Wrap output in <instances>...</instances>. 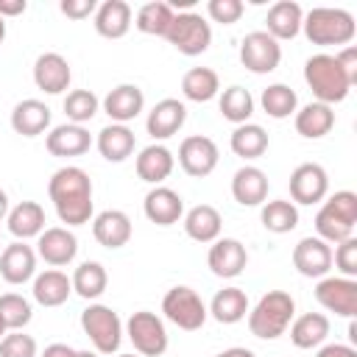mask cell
Returning <instances> with one entry per match:
<instances>
[{"instance_id":"cell-17","label":"cell","mask_w":357,"mask_h":357,"mask_svg":"<svg viewBox=\"0 0 357 357\" xmlns=\"http://www.w3.org/2000/svg\"><path fill=\"white\" fill-rule=\"evenodd\" d=\"M142 209H145V218L151 223H156V226H173L184 215V201H181V195L176 190L159 184V187H153L145 195Z\"/></svg>"},{"instance_id":"cell-55","label":"cell","mask_w":357,"mask_h":357,"mask_svg":"<svg viewBox=\"0 0 357 357\" xmlns=\"http://www.w3.org/2000/svg\"><path fill=\"white\" fill-rule=\"evenodd\" d=\"M8 215V195H6V190L0 187V220Z\"/></svg>"},{"instance_id":"cell-24","label":"cell","mask_w":357,"mask_h":357,"mask_svg":"<svg viewBox=\"0 0 357 357\" xmlns=\"http://www.w3.org/2000/svg\"><path fill=\"white\" fill-rule=\"evenodd\" d=\"M45 145L53 156H81L89 151L92 145V137L84 126H75V123H64V126H56L47 137H45Z\"/></svg>"},{"instance_id":"cell-38","label":"cell","mask_w":357,"mask_h":357,"mask_svg":"<svg viewBox=\"0 0 357 357\" xmlns=\"http://www.w3.org/2000/svg\"><path fill=\"white\" fill-rule=\"evenodd\" d=\"M173 17H176V11H173L170 3L151 0V3L139 6L134 25H137V31H142V33H148V36H165L167 28H170V22H173Z\"/></svg>"},{"instance_id":"cell-25","label":"cell","mask_w":357,"mask_h":357,"mask_svg":"<svg viewBox=\"0 0 357 357\" xmlns=\"http://www.w3.org/2000/svg\"><path fill=\"white\" fill-rule=\"evenodd\" d=\"M173 167H176V159H173L170 148H165V145H159V142L142 148L139 156H137V176H139L142 181L153 184V187H159V184L173 173Z\"/></svg>"},{"instance_id":"cell-28","label":"cell","mask_w":357,"mask_h":357,"mask_svg":"<svg viewBox=\"0 0 357 357\" xmlns=\"http://www.w3.org/2000/svg\"><path fill=\"white\" fill-rule=\"evenodd\" d=\"M220 229H223V218L209 204H198L184 215V231L195 243H215L220 237Z\"/></svg>"},{"instance_id":"cell-35","label":"cell","mask_w":357,"mask_h":357,"mask_svg":"<svg viewBox=\"0 0 357 357\" xmlns=\"http://www.w3.org/2000/svg\"><path fill=\"white\" fill-rule=\"evenodd\" d=\"M181 92H184L187 100L206 103L220 92V78L212 67H192L181 78Z\"/></svg>"},{"instance_id":"cell-50","label":"cell","mask_w":357,"mask_h":357,"mask_svg":"<svg viewBox=\"0 0 357 357\" xmlns=\"http://www.w3.org/2000/svg\"><path fill=\"white\" fill-rule=\"evenodd\" d=\"M335 59H337V64L343 67V73L349 75V81L354 84L357 81V47H343L340 53H335Z\"/></svg>"},{"instance_id":"cell-19","label":"cell","mask_w":357,"mask_h":357,"mask_svg":"<svg viewBox=\"0 0 357 357\" xmlns=\"http://www.w3.org/2000/svg\"><path fill=\"white\" fill-rule=\"evenodd\" d=\"M142 109H145V95L137 84H120L109 89V95L103 98V112L112 117V123H120V126L134 120Z\"/></svg>"},{"instance_id":"cell-48","label":"cell","mask_w":357,"mask_h":357,"mask_svg":"<svg viewBox=\"0 0 357 357\" xmlns=\"http://www.w3.org/2000/svg\"><path fill=\"white\" fill-rule=\"evenodd\" d=\"M326 204H329L340 218H346L349 223H357V192H351V190H340V192H335Z\"/></svg>"},{"instance_id":"cell-39","label":"cell","mask_w":357,"mask_h":357,"mask_svg":"<svg viewBox=\"0 0 357 357\" xmlns=\"http://www.w3.org/2000/svg\"><path fill=\"white\" fill-rule=\"evenodd\" d=\"M259 103H262V112L273 120H284L290 114H296V106H298V95L287 86V84H271L262 89L259 95Z\"/></svg>"},{"instance_id":"cell-51","label":"cell","mask_w":357,"mask_h":357,"mask_svg":"<svg viewBox=\"0 0 357 357\" xmlns=\"http://www.w3.org/2000/svg\"><path fill=\"white\" fill-rule=\"evenodd\" d=\"M315 357H357V349L354 346H346V343H329V346L318 349Z\"/></svg>"},{"instance_id":"cell-56","label":"cell","mask_w":357,"mask_h":357,"mask_svg":"<svg viewBox=\"0 0 357 357\" xmlns=\"http://www.w3.org/2000/svg\"><path fill=\"white\" fill-rule=\"evenodd\" d=\"M75 357H98V351H75Z\"/></svg>"},{"instance_id":"cell-49","label":"cell","mask_w":357,"mask_h":357,"mask_svg":"<svg viewBox=\"0 0 357 357\" xmlns=\"http://www.w3.org/2000/svg\"><path fill=\"white\" fill-rule=\"evenodd\" d=\"M59 8H61V14H67L70 20H86L89 14L98 11V3H95V0H61Z\"/></svg>"},{"instance_id":"cell-43","label":"cell","mask_w":357,"mask_h":357,"mask_svg":"<svg viewBox=\"0 0 357 357\" xmlns=\"http://www.w3.org/2000/svg\"><path fill=\"white\" fill-rule=\"evenodd\" d=\"M98 109H100V100H98V95L92 89H73L64 98V114L75 126L89 123L98 114Z\"/></svg>"},{"instance_id":"cell-27","label":"cell","mask_w":357,"mask_h":357,"mask_svg":"<svg viewBox=\"0 0 357 357\" xmlns=\"http://www.w3.org/2000/svg\"><path fill=\"white\" fill-rule=\"evenodd\" d=\"M47 126H50V106L36 98L20 100L11 112V128L22 137H39Z\"/></svg>"},{"instance_id":"cell-1","label":"cell","mask_w":357,"mask_h":357,"mask_svg":"<svg viewBox=\"0 0 357 357\" xmlns=\"http://www.w3.org/2000/svg\"><path fill=\"white\" fill-rule=\"evenodd\" d=\"M47 195L61 223L84 226L92 220V178L86 170L75 165L59 167L47 181Z\"/></svg>"},{"instance_id":"cell-6","label":"cell","mask_w":357,"mask_h":357,"mask_svg":"<svg viewBox=\"0 0 357 357\" xmlns=\"http://www.w3.org/2000/svg\"><path fill=\"white\" fill-rule=\"evenodd\" d=\"M165 39L184 56H201L212 45V28L209 22L195 11H178L165 33Z\"/></svg>"},{"instance_id":"cell-37","label":"cell","mask_w":357,"mask_h":357,"mask_svg":"<svg viewBox=\"0 0 357 357\" xmlns=\"http://www.w3.org/2000/svg\"><path fill=\"white\" fill-rule=\"evenodd\" d=\"M231 151L243 159H259L265 151H268V134L262 126L257 123H243L231 131V139H229Z\"/></svg>"},{"instance_id":"cell-46","label":"cell","mask_w":357,"mask_h":357,"mask_svg":"<svg viewBox=\"0 0 357 357\" xmlns=\"http://www.w3.org/2000/svg\"><path fill=\"white\" fill-rule=\"evenodd\" d=\"M206 11H209V17H212L215 22H220V25H234V22L243 17L245 6H243V0H209V3H206Z\"/></svg>"},{"instance_id":"cell-58","label":"cell","mask_w":357,"mask_h":357,"mask_svg":"<svg viewBox=\"0 0 357 357\" xmlns=\"http://www.w3.org/2000/svg\"><path fill=\"white\" fill-rule=\"evenodd\" d=\"M3 39H6V20L0 17V42H3Z\"/></svg>"},{"instance_id":"cell-10","label":"cell","mask_w":357,"mask_h":357,"mask_svg":"<svg viewBox=\"0 0 357 357\" xmlns=\"http://www.w3.org/2000/svg\"><path fill=\"white\" fill-rule=\"evenodd\" d=\"M315 298L324 310L343 315V318H354L357 315V279L349 276H324L315 284Z\"/></svg>"},{"instance_id":"cell-34","label":"cell","mask_w":357,"mask_h":357,"mask_svg":"<svg viewBox=\"0 0 357 357\" xmlns=\"http://www.w3.org/2000/svg\"><path fill=\"white\" fill-rule=\"evenodd\" d=\"M206 312L218 324H237L248 312V296L240 287H223V290L215 293V298H212V304H209Z\"/></svg>"},{"instance_id":"cell-54","label":"cell","mask_w":357,"mask_h":357,"mask_svg":"<svg viewBox=\"0 0 357 357\" xmlns=\"http://www.w3.org/2000/svg\"><path fill=\"white\" fill-rule=\"evenodd\" d=\"M215 357H257V354L251 349H245V346H231V349H226V351H220Z\"/></svg>"},{"instance_id":"cell-13","label":"cell","mask_w":357,"mask_h":357,"mask_svg":"<svg viewBox=\"0 0 357 357\" xmlns=\"http://www.w3.org/2000/svg\"><path fill=\"white\" fill-rule=\"evenodd\" d=\"M293 268L307 279H324L332 271V248L321 237H301L293 248Z\"/></svg>"},{"instance_id":"cell-9","label":"cell","mask_w":357,"mask_h":357,"mask_svg":"<svg viewBox=\"0 0 357 357\" xmlns=\"http://www.w3.org/2000/svg\"><path fill=\"white\" fill-rule=\"evenodd\" d=\"M240 61L245 70H251L257 75L273 73L282 61V45L265 31H251L240 42Z\"/></svg>"},{"instance_id":"cell-32","label":"cell","mask_w":357,"mask_h":357,"mask_svg":"<svg viewBox=\"0 0 357 357\" xmlns=\"http://www.w3.org/2000/svg\"><path fill=\"white\" fill-rule=\"evenodd\" d=\"M73 293V282L64 271H42L36 279H33V298L42 304V307H59L70 298Z\"/></svg>"},{"instance_id":"cell-16","label":"cell","mask_w":357,"mask_h":357,"mask_svg":"<svg viewBox=\"0 0 357 357\" xmlns=\"http://www.w3.org/2000/svg\"><path fill=\"white\" fill-rule=\"evenodd\" d=\"M73 81L70 61L61 53H42L33 64V84L47 95H61Z\"/></svg>"},{"instance_id":"cell-41","label":"cell","mask_w":357,"mask_h":357,"mask_svg":"<svg viewBox=\"0 0 357 357\" xmlns=\"http://www.w3.org/2000/svg\"><path fill=\"white\" fill-rule=\"evenodd\" d=\"M315 231H318V237L324 240V243H343V240H349V237H354V223H349L346 218H340L326 201H324V206L318 209V215H315Z\"/></svg>"},{"instance_id":"cell-40","label":"cell","mask_w":357,"mask_h":357,"mask_svg":"<svg viewBox=\"0 0 357 357\" xmlns=\"http://www.w3.org/2000/svg\"><path fill=\"white\" fill-rule=\"evenodd\" d=\"M262 226L273 234H287L298 226V209L293 201H284V198H276V201H268L262 204Z\"/></svg>"},{"instance_id":"cell-59","label":"cell","mask_w":357,"mask_h":357,"mask_svg":"<svg viewBox=\"0 0 357 357\" xmlns=\"http://www.w3.org/2000/svg\"><path fill=\"white\" fill-rule=\"evenodd\" d=\"M117 357H139V354H117Z\"/></svg>"},{"instance_id":"cell-7","label":"cell","mask_w":357,"mask_h":357,"mask_svg":"<svg viewBox=\"0 0 357 357\" xmlns=\"http://www.w3.org/2000/svg\"><path fill=\"white\" fill-rule=\"evenodd\" d=\"M162 312L170 324H176L178 329L184 332H195L206 324V304L201 301V296L187 287V284H178V287H170L162 298Z\"/></svg>"},{"instance_id":"cell-57","label":"cell","mask_w":357,"mask_h":357,"mask_svg":"<svg viewBox=\"0 0 357 357\" xmlns=\"http://www.w3.org/2000/svg\"><path fill=\"white\" fill-rule=\"evenodd\" d=\"M6 332H8V326H6V321H3V315H0V340H3Z\"/></svg>"},{"instance_id":"cell-8","label":"cell","mask_w":357,"mask_h":357,"mask_svg":"<svg viewBox=\"0 0 357 357\" xmlns=\"http://www.w3.org/2000/svg\"><path fill=\"white\" fill-rule=\"evenodd\" d=\"M126 335L134 343L139 357H159L167 351V329L165 321L151 312V310H139L126 321Z\"/></svg>"},{"instance_id":"cell-22","label":"cell","mask_w":357,"mask_h":357,"mask_svg":"<svg viewBox=\"0 0 357 357\" xmlns=\"http://www.w3.org/2000/svg\"><path fill=\"white\" fill-rule=\"evenodd\" d=\"M231 195L240 206H259L265 204L268 198V176L254 167V165H245L234 173L231 178Z\"/></svg>"},{"instance_id":"cell-11","label":"cell","mask_w":357,"mask_h":357,"mask_svg":"<svg viewBox=\"0 0 357 357\" xmlns=\"http://www.w3.org/2000/svg\"><path fill=\"white\" fill-rule=\"evenodd\" d=\"M220 151L215 145V139L204 137V134H192L178 145V165L187 176L192 178H204L218 167Z\"/></svg>"},{"instance_id":"cell-2","label":"cell","mask_w":357,"mask_h":357,"mask_svg":"<svg viewBox=\"0 0 357 357\" xmlns=\"http://www.w3.org/2000/svg\"><path fill=\"white\" fill-rule=\"evenodd\" d=\"M304 81L312 89V95L318 98V103H326V106L346 100L349 89L354 86L332 53L310 56L304 64Z\"/></svg>"},{"instance_id":"cell-45","label":"cell","mask_w":357,"mask_h":357,"mask_svg":"<svg viewBox=\"0 0 357 357\" xmlns=\"http://www.w3.org/2000/svg\"><path fill=\"white\" fill-rule=\"evenodd\" d=\"M0 357H36V340L22 329L6 332L0 340Z\"/></svg>"},{"instance_id":"cell-26","label":"cell","mask_w":357,"mask_h":357,"mask_svg":"<svg viewBox=\"0 0 357 357\" xmlns=\"http://www.w3.org/2000/svg\"><path fill=\"white\" fill-rule=\"evenodd\" d=\"M131 28V6L126 0H106L95 11V31L103 39H120Z\"/></svg>"},{"instance_id":"cell-47","label":"cell","mask_w":357,"mask_h":357,"mask_svg":"<svg viewBox=\"0 0 357 357\" xmlns=\"http://www.w3.org/2000/svg\"><path fill=\"white\" fill-rule=\"evenodd\" d=\"M332 262L337 265V271H340L343 276L354 279V276H357V240L349 237V240L337 243V248H335V254H332Z\"/></svg>"},{"instance_id":"cell-3","label":"cell","mask_w":357,"mask_h":357,"mask_svg":"<svg viewBox=\"0 0 357 357\" xmlns=\"http://www.w3.org/2000/svg\"><path fill=\"white\" fill-rule=\"evenodd\" d=\"M296 315V301L284 290H268L254 310H248V329L254 337L276 340L287 332L290 321Z\"/></svg>"},{"instance_id":"cell-33","label":"cell","mask_w":357,"mask_h":357,"mask_svg":"<svg viewBox=\"0 0 357 357\" xmlns=\"http://www.w3.org/2000/svg\"><path fill=\"white\" fill-rule=\"evenodd\" d=\"M335 126V112L332 106L326 103H307L304 109L296 112V131L304 137V139H321L332 131Z\"/></svg>"},{"instance_id":"cell-15","label":"cell","mask_w":357,"mask_h":357,"mask_svg":"<svg viewBox=\"0 0 357 357\" xmlns=\"http://www.w3.org/2000/svg\"><path fill=\"white\" fill-rule=\"evenodd\" d=\"M36 254H39L47 265L61 268V265H70V262L75 259V254H78V240H75V234H73L70 229H64V226H50V229H45V231L39 234V240H36Z\"/></svg>"},{"instance_id":"cell-44","label":"cell","mask_w":357,"mask_h":357,"mask_svg":"<svg viewBox=\"0 0 357 357\" xmlns=\"http://www.w3.org/2000/svg\"><path fill=\"white\" fill-rule=\"evenodd\" d=\"M0 315H3L6 326L11 332H17V329H22V326L31 324L33 310H31V301L25 296H20V293H3L0 296Z\"/></svg>"},{"instance_id":"cell-20","label":"cell","mask_w":357,"mask_h":357,"mask_svg":"<svg viewBox=\"0 0 357 357\" xmlns=\"http://www.w3.org/2000/svg\"><path fill=\"white\" fill-rule=\"evenodd\" d=\"M184 120H187V106L176 98H165L148 112L145 128L153 139H170L184 126Z\"/></svg>"},{"instance_id":"cell-12","label":"cell","mask_w":357,"mask_h":357,"mask_svg":"<svg viewBox=\"0 0 357 357\" xmlns=\"http://www.w3.org/2000/svg\"><path fill=\"white\" fill-rule=\"evenodd\" d=\"M329 192V176L318 162H304L290 173V198L296 204L312 206Z\"/></svg>"},{"instance_id":"cell-53","label":"cell","mask_w":357,"mask_h":357,"mask_svg":"<svg viewBox=\"0 0 357 357\" xmlns=\"http://www.w3.org/2000/svg\"><path fill=\"white\" fill-rule=\"evenodd\" d=\"M42 357H75V349L67 343H50V346H45Z\"/></svg>"},{"instance_id":"cell-31","label":"cell","mask_w":357,"mask_h":357,"mask_svg":"<svg viewBox=\"0 0 357 357\" xmlns=\"http://www.w3.org/2000/svg\"><path fill=\"white\" fill-rule=\"evenodd\" d=\"M134 145H137V139L128 126L112 123L98 131V151L106 162H126L134 153Z\"/></svg>"},{"instance_id":"cell-4","label":"cell","mask_w":357,"mask_h":357,"mask_svg":"<svg viewBox=\"0 0 357 357\" xmlns=\"http://www.w3.org/2000/svg\"><path fill=\"white\" fill-rule=\"evenodd\" d=\"M301 31L312 45L329 47V45H349L357 33L354 17L346 8H312L301 20Z\"/></svg>"},{"instance_id":"cell-5","label":"cell","mask_w":357,"mask_h":357,"mask_svg":"<svg viewBox=\"0 0 357 357\" xmlns=\"http://www.w3.org/2000/svg\"><path fill=\"white\" fill-rule=\"evenodd\" d=\"M81 329L92 340L98 354H114L123 343V321L106 304H89L81 312Z\"/></svg>"},{"instance_id":"cell-42","label":"cell","mask_w":357,"mask_h":357,"mask_svg":"<svg viewBox=\"0 0 357 357\" xmlns=\"http://www.w3.org/2000/svg\"><path fill=\"white\" fill-rule=\"evenodd\" d=\"M220 114L226 120L237 123V126L248 123V117L254 114V98H251V92L245 86H237V84L229 86V89H223V95H220Z\"/></svg>"},{"instance_id":"cell-36","label":"cell","mask_w":357,"mask_h":357,"mask_svg":"<svg viewBox=\"0 0 357 357\" xmlns=\"http://www.w3.org/2000/svg\"><path fill=\"white\" fill-rule=\"evenodd\" d=\"M73 290L81 296V298H86V301H92V298H98V296H103L106 293V284H109V273H106V268L100 265V262H81L78 268H75V273H73Z\"/></svg>"},{"instance_id":"cell-21","label":"cell","mask_w":357,"mask_h":357,"mask_svg":"<svg viewBox=\"0 0 357 357\" xmlns=\"http://www.w3.org/2000/svg\"><path fill=\"white\" fill-rule=\"evenodd\" d=\"M92 234L103 248H123L131 240V218L123 209H103L92 220Z\"/></svg>"},{"instance_id":"cell-14","label":"cell","mask_w":357,"mask_h":357,"mask_svg":"<svg viewBox=\"0 0 357 357\" xmlns=\"http://www.w3.org/2000/svg\"><path fill=\"white\" fill-rule=\"evenodd\" d=\"M206 262L212 268L215 276L220 279H234L243 273L245 262H248V251L240 240L234 237H218L212 245H209V254H206Z\"/></svg>"},{"instance_id":"cell-29","label":"cell","mask_w":357,"mask_h":357,"mask_svg":"<svg viewBox=\"0 0 357 357\" xmlns=\"http://www.w3.org/2000/svg\"><path fill=\"white\" fill-rule=\"evenodd\" d=\"M287 329L296 349H318L329 335V318L324 312H304L293 318Z\"/></svg>"},{"instance_id":"cell-18","label":"cell","mask_w":357,"mask_h":357,"mask_svg":"<svg viewBox=\"0 0 357 357\" xmlns=\"http://www.w3.org/2000/svg\"><path fill=\"white\" fill-rule=\"evenodd\" d=\"M36 273V251L22 240L11 243L0 254V276L8 284H25Z\"/></svg>"},{"instance_id":"cell-30","label":"cell","mask_w":357,"mask_h":357,"mask_svg":"<svg viewBox=\"0 0 357 357\" xmlns=\"http://www.w3.org/2000/svg\"><path fill=\"white\" fill-rule=\"evenodd\" d=\"M8 231L17 237V240H28V237H39L45 231V209L42 204L36 201H20L8 215Z\"/></svg>"},{"instance_id":"cell-52","label":"cell","mask_w":357,"mask_h":357,"mask_svg":"<svg viewBox=\"0 0 357 357\" xmlns=\"http://www.w3.org/2000/svg\"><path fill=\"white\" fill-rule=\"evenodd\" d=\"M25 8H28L25 0H0V17H3V20H6V17H20V14H25Z\"/></svg>"},{"instance_id":"cell-23","label":"cell","mask_w":357,"mask_h":357,"mask_svg":"<svg viewBox=\"0 0 357 357\" xmlns=\"http://www.w3.org/2000/svg\"><path fill=\"white\" fill-rule=\"evenodd\" d=\"M301 20H304V11H301V6L296 0H279V3H273L268 8V17H265L268 31L265 33H271L276 42L293 39L301 31Z\"/></svg>"}]
</instances>
